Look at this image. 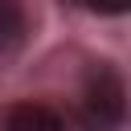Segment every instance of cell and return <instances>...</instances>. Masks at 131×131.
<instances>
[{"instance_id":"6da1fadb","label":"cell","mask_w":131,"mask_h":131,"mask_svg":"<svg viewBox=\"0 0 131 131\" xmlns=\"http://www.w3.org/2000/svg\"><path fill=\"white\" fill-rule=\"evenodd\" d=\"M86 115L98 123V127H111L119 115H123V86L111 70H94L90 74V86H86Z\"/></svg>"},{"instance_id":"7a4b0ae2","label":"cell","mask_w":131,"mask_h":131,"mask_svg":"<svg viewBox=\"0 0 131 131\" xmlns=\"http://www.w3.org/2000/svg\"><path fill=\"white\" fill-rule=\"evenodd\" d=\"M0 131H66V123L49 111V106H37V102H20L4 115V127Z\"/></svg>"},{"instance_id":"3957f363","label":"cell","mask_w":131,"mask_h":131,"mask_svg":"<svg viewBox=\"0 0 131 131\" xmlns=\"http://www.w3.org/2000/svg\"><path fill=\"white\" fill-rule=\"evenodd\" d=\"M20 33H25V12H20V4H16V0H0V53L12 49V45L20 41Z\"/></svg>"},{"instance_id":"277c9868","label":"cell","mask_w":131,"mask_h":131,"mask_svg":"<svg viewBox=\"0 0 131 131\" xmlns=\"http://www.w3.org/2000/svg\"><path fill=\"white\" fill-rule=\"evenodd\" d=\"M94 12H106V16H119V12H131V0H86Z\"/></svg>"}]
</instances>
